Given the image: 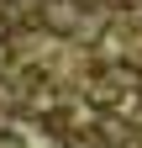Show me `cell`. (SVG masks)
<instances>
[{"instance_id": "1", "label": "cell", "mask_w": 142, "mask_h": 148, "mask_svg": "<svg viewBox=\"0 0 142 148\" xmlns=\"http://www.w3.org/2000/svg\"><path fill=\"white\" fill-rule=\"evenodd\" d=\"M0 37H5V21H0Z\"/></svg>"}]
</instances>
